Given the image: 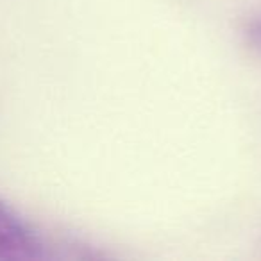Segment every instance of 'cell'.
Listing matches in <instances>:
<instances>
[{
	"instance_id": "obj_1",
	"label": "cell",
	"mask_w": 261,
	"mask_h": 261,
	"mask_svg": "<svg viewBox=\"0 0 261 261\" xmlns=\"http://www.w3.org/2000/svg\"><path fill=\"white\" fill-rule=\"evenodd\" d=\"M41 256L38 236L15 211L0 202V259H38Z\"/></svg>"
}]
</instances>
